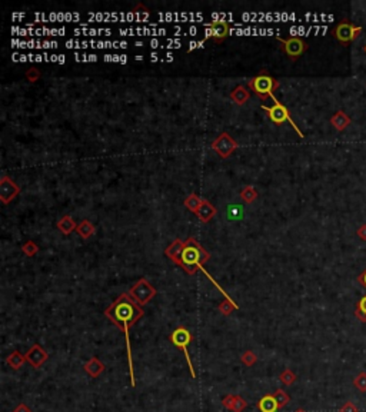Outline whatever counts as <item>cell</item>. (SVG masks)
I'll list each match as a JSON object with an SVG mask.
<instances>
[{
    "label": "cell",
    "instance_id": "cell-1",
    "mask_svg": "<svg viewBox=\"0 0 366 412\" xmlns=\"http://www.w3.org/2000/svg\"><path fill=\"white\" fill-rule=\"evenodd\" d=\"M145 315V311L137 302L133 301L129 294H122L113 304L105 311V316L109 321L116 325L119 329L123 331L126 336V348H128V364H129V376L132 387L136 385L135 381V372H133V361H132V348H130L129 331L142 316Z\"/></svg>",
    "mask_w": 366,
    "mask_h": 412
},
{
    "label": "cell",
    "instance_id": "cell-2",
    "mask_svg": "<svg viewBox=\"0 0 366 412\" xmlns=\"http://www.w3.org/2000/svg\"><path fill=\"white\" fill-rule=\"evenodd\" d=\"M211 259V254L194 238L185 240L182 251V265L180 268L186 271L188 275H194L199 269H203V263Z\"/></svg>",
    "mask_w": 366,
    "mask_h": 412
},
{
    "label": "cell",
    "instance_id": "cell-3",
    "mask_svg": "<svg viewBox=\"0 0 366 412\" xmlns=\"http://www.w3.org/2000/svg\"><path fill=\"white\" fill-rule=\"evenodd\" d=\"M280 86V83L273 79L266 70H260L256 76L248 80V87L258 96L260 100H266L273 96V92Z\"/></svg>",
    "mask_w": 366,
    "mask_h": 412
},
{
    "label": "cell",
    "instance_id": "cell-4",
    "mask_svg": "<svg viewBox=\"0 0 366 412\" xmlns=\"http://www.w3.org/2000/svg\"><path fill=\"white\" fill-rule=\"evenodd\" d=\"M169 341L172 342L173 345L176 348H179L180 351H183L185 353V358H186V362H188V367H189V371H191V375L192 378H196V372H194L193 364H192V359H191V355H189V345L192 342V334L188 328L185 326H179L173 331L169 336Z\"/></svg>",
    "mask_w": 366,
    "mask_h": 412
},
{
    "label": "cell",
    "instance_id": "cell-5",
    "mask_svg": "<svg viewBox=\"0 0 366 412\" xmlns=\"http://www.w3.org/2000/svg\"><path fill=\"white\" fill-rule=\"evenodd\" d=\"M362 30H364L362 26H356L355 23L349 22V20H342L333 27L332 35L339 43L349 44L359 38Z\"/></svg>",
    "mask_w": 366,
    "mask_h": 412
},
{
    "label": "cell",
    "instance_id": "cell-6",
    "mask_svg": "<svg viewBox=\"0 0 366 412\" xmlns=\"http://www.w3.org/2000/svg\"><path fill=\"white\" fill-rule=\"evenodd\" d=\"M129 295L135 302H137L140 306H145L156 296V288L146 278H140L130 288Z\"/></svg>",
    "mask_w": 366,
    "mask_h": 412
},
{
    "label": "cell",
    "instance_id": "cell-7",
    "mask_svg": "<svg viewBox=\"0 0 366 412\" xmlns=\"http://www.w3.org/2000/svg\"><path fill=\"white\" fill-rule=\"evenodd\" d=\"M260 108L268 113V118H269L275 125H283L285 122H290V125L293 126V129L299 133L301 137H303V133L299 130V128L296 126V123H295V122L292 120V118H290L289 109L286 108L283 103H280V102H278V100L275 99V105H273V106H265V105H262Z\"/></svg>",
    "mask_w": 366,
    "mask_h": 412
},
{
    "label": "cell",
    "instance_id": "cell-8",
    "mask_svg": "<svg viewBox=\"0 0 366 412\" xmlns=\"http://www.w3.org/2000/svg\"><path fill=\"white\" fill-rule=\"evenodd\" d=\"M278 42L280 44V50L290 59V60H296L299 59L302 55L308 50V43L298 38V36H292V38H288V39H280L278 38Z\"/></svg>",
    "mask_w": 366,
    "mask_h": 412
},
{
    "label": "cell",
    "instance_id": "cell-9",
    "mask_svg": "<svg viewBox=\"0 0 366 412\" xmlns=\"http://www.w3.org/2000/svg\"><path fill=\"white\" fill-rule=\"evenodd\" d=\"M211 148L213 149L216 155H219L222 159H228L229 156H232L235 151L239 148V143L228 133V132H222L215 140L212 142Z\"/></svg>",
    "mask_w": 366,
    "mask_h": 412
},
{
    "label": "cell",
    "instance_id": "cell-10",
    "mask_svg": "<svg viewBox=\"0 0 366 412\" xmlns=\"http://www.w3.org/2000/svg\"><path fill=\"white\" fill-rule=\"evenodd\" d=\"M231 24L226 20H213L205 24V39H213L216 43H222L229 36Z\"/></svg>",
    "mask_w": 366,
    "mask_h": 412
},
{
    "label": "cell",
    "instance_id": "cell-11",
    "mask_svg": "<svg viewBox=\"0 0 366 412\" xmlns=\"http://www.w3.org/2000/svg\"><path fill=\"white\" fill-rule=\"evenodd\" d=\"M19 194H20V186L13 179L3 175L1 179H0V200H1V203L3 205L10 203Z\"/></svg>",
    "mask_w": 366,
    "mask_h": 412
},
{
    "label": "cell",
    "instance_id": "cell-12",
    "mask_svg": "<svg viewBox=\"0 0 366 412\" xmlns=\"http://www.w3.org/2000/svg\"><path fill=\"white\" fill-rule=\"evenodd\" d=\"M24 355H26L27 362H29L33 368H36V369L40 368L44 362L47 361V358H49L47 352H46V351H44L43 348L40 347L39 344H35V345L30 348V349H29Z\"/></svg>",
    "mask_w": 366,
    "mask_h": 412
},
{
    "label": "cell",
    "instance_id": "cell-13",
    "mask_svg": "<svg viewBox=\"0 0 366 412\" xmlns=\"http://www.w3.org/2000/svg\"><path fill=\"white\" fill-rule=\"evenodd\" d=\"M183 245L185 240L182 239H174L172 243L165 249V255L172 260L173 263H176L179 268L182 265V251H183Z\"/></svg>",
    "mask_w": 366,
    "mask_h": 412
},
{
    "label": "cell",
    "instance_id": "cell-14",
    "mask_svg": "<svg viewBox=\"0 0 366 412\" xmlns=\"http://www.w3.org/2000/svg\"><path fill=\"white\" fill-rule=\"evenodd\" d=\"M215 215H216L215 206H213L209 200L203 199V200H202V205L199 206V209H197V212H196V216L199 217V220H200V222L208 223V222H211V220L215 217Z\"/></svg>",
    "mask_w": 366,
    "mask_h": 412
},
{
    "label": "cell",
    "instance_id": "cell-15",
    "mask_svg": "<svg viewBox=\"0 0 366 412\" xmlns=\"http://www.w3.org/2000/svg\"><path fill=\"white\" fill-rule=\"evenodd\" d=\"M350 118L345 113L344 110H338L332 118H330V125L338 130V132H344L349 125H350Z\"/></svg>",
    "mask_w": 366,
    "mask_h": 412
},
{
    "label": "cell",
    "instance_id": "cell-16",
    "mask_svg": "<svg viewBox=\"0 0 366 412\" xmlns=\"http://www.w3.org/2000/svg\"><path fill=\"white\" fill-rule=\"evenodd\" d=\"M258 408L260 412H276L279 410V405H278L273 393H268L259 399Z\"/></svg>",
    "mask_w": 366,
    "mask_h": 412
},
{
    "label": "cell",
    "instance_id": "cell-17",
    "mask_svg": "<svg viewBox=\"0 0 366 412\" xmlns=\"http://www.w3.org/2000/svg\"><path fill=\"white\" fill-rule=\"evenodd\" d=\"M249 98H250V92L245 86H242V85L236 86L231 92V99H232V102H235L239 106L245 105V103L249 100Z\"/></svg>",
    "mask_w": 366,
    "mask_h": 412
},
{
    "label": "cell",
    "instance_id": "cell-18",
    "mask_svg": "<svg viewBox=\"0 0 366 412\" xmlns=\"http://www.w3.org/2000/svg\"><path fill=\"white\" fill-rule=\"evenodd\" d=\"M83 368L87 372V375H90L92 378H97L103 371H105V364L100 362L96 356L89 359L86 364L83 365Z\"/></svg>",
    "mask_w": 366,
    "mask_h": 412
},
{
    "label": "cell",
    "instance_id": "cell-19",
    "mask_svg": "<svg viewBox=\"0 0 366 412\" xmlns=\"http://www.w3.org/2000/svg\"><path fill=\"white\" fill-rule=\"evenodd\" d=\"M77 225L79 223H76L75 222V219L72 216H69V215H65L63 217H60V220L58 222V229L63 234V235H70L72 232H75L76 229H77Z\"/></svg>",
    "mask_w": 366,
    "mask_h": 412
},
{
    "label": "cell",
    "instance_id": "cell-20",
    "mask_svg": "<svg viewBox=\"0 0 366 412\" xmlns=\"http://www.w3.org/2000/svg\"><path fill=\"white\" fill-rule=\"evenodd\" d=\"M76 232H77V235H79L80 238L89 239L92 235H95L96 228H95V225H93L89 219H83V220L77 225Z\"/></svg>",
    "mask_w": 366,
    "mask_h": 412
},
{
    "label": "cell",
    "instance_id": "cell-21",
    "mask_svg": "<svg viewBox=\"0 0 366 412\" xmlns=\"http://www.w3.org/2000/svg\"><path fill=\"white\" fill-rule=\"evenodd\" d=\"M26 361H27V359H26V355L20 353L19 351H13V352L7 356V359H6L7 365L12 369H15V371L22 368Z\"/></svg>",
    "mask_w": 366,
    "mask_h": 412
},
{
    "label": "cell",
    "instance_id": "cell-22",
    "mask_svg": "<svg viewBox=\"0 0 366 412\" xmlns=\"http://www.w3.org/2000/svg\"><path fill=\"white\" fill-rule=\"evenodd\" d=\"M258 191H256L253 186H250V185H246V186L240 191V197L243 199L245 203H253V202L258 199Z\"/></svg>",
    "mask_w": 366,
    "mask_h": 412
},
{
    "label": "cell",
    "instance_id": "cell-23",
    "mask_svg": "<svg viewBox=\"0 0 366 412\" xmlns=\"http://www.w3.org/2000/svg\"><path fill=\"white\" fill-rule=\"evenodd\" d=\"M202 200H203V197H200V196L192 194V195H189L186 199H185V206H186L191 212L196 214V212H197V209H199V206L202 205Z\"/></svg>",
    "mask_w": 366,
    "mask_h": 412
},
{
    "label": "cell",
    "instance_id": "cell-24",
    "mask_svg": "<svg viewBox=\"0 0 366 412\" xmlns=\"http://www.w3.org/2000/svg\"><path fill=\"white\" fill-rule=\"evenodd\" d=\"M217 309L220 311V314L222 315H231L235 309H237V305L231 299V298H225L220 304H219V306H217Z\"/></svg>",
    "mask_w": 366,
    "mask_h": 412
},
{
    "label": "cell",
    "instance_id": "cell-25",
    "mask_svg": "<svg viewBox=\"0 0 366 412\" xmlns=\"http://www.w3.org/2000/svg\"><path fill=\"white\" fill-rule=\"evenodd\" d=\"M243 216H245V211L240 205H229V208H228L229 220H242Z\"/></svg>",
    "mask_w": 366,
    "mask_h": 412
},
{
    "label": "cell",
    "instance_id": "cell-26",
    "mask_svg": "<svg viewBox=\"0 0 366 412\" xmlns=\"http://www.w3.org/2000/svg\"><path fill=\"white\" fill-rule=\"evenodd\" d=\"M355 316L361 321V322H366V295L362 296L358 304H356V309H355Z\"/></svg>",
    "mask_w": 366,
    "mask_h": 412
},
{
    "label": "cell",
    "instance_id": "cell-27",
    "mask_svg": "<svg viewBox=\"0 0 366 412\" xmlns=\"http://www.w3.org/2000/svg\"><path fill=\"white\" fill-rule=\"evenodd\" d=\"M22 252L26 256L32 258V256H35L39 252V246L33 240H26L22 245Z\"/></svg>",
    "mask_w": 366,
    "mask_h": 412
},
{
    "label": "cell",
    "instance_id": "cell-28",
    "mask_svg": "<svg viewBox=\"0 0 366 412\" xmlns=\"http://www.w3.org/2000/svg\"><path fill=\"white\" fill-rule=\"evenodd\" d=\"M240 362L245 364L246 367H253L258 362V355L255 352H252V351H246L240 356Z\"/></svg>",
    "mask_w": 366,
    "mask_h": 412
},
{
    "label": "cell",
    "instance_id": "cell-29",
    "mask_svg": "<svg viewBox=\"0 0 366 412\" xmlns=\"http://www.w3.org/2000/svg\"><path fill=\"white\" fill-rule=\"evenodd\" d=\"M353 387L359 392L365 393L366 392V372H359L355 378H353Z\"/></svg>",
    "mask_w": 366,
    "mask_h": 412
},
{
    "label": "cell",
    "instance_id": "cell-30",
    "mask_svg": "<svg viewBox=\"0 0 366 412\" xmlns=\"http://www.w3.org/2000/svg\"><path fill=\"white\" fill-rule=\"evenodd\" d=\"M279 379L283 385L289 387V385L295 384V381H296V375H295L290 369H285V371H283V372L279 375Z\"/></svg>",
    "mask_w": 366,
    "mask_h": 412
},
{
    "label": "cell",
    "instance_id": "cell-31",
    "mask_svg": "<svg viewBox=\"0 0 366 412\" xmlns=\"http://www.w3.org/2000/svg\"><path fill=\"white\" fill-rule=\"evenodd\" d=\"M273 396H275V399H276V402H278V405H279V408H283V407H286L288 404H289V401H290V398H289V395L285 392L283 390H278L275 393H273Z\"/></svg>",
    "mask_w": 366,
    "mask_h": 412
},
{
    "label": "cell",
    "instance_id": "cell-32",
    "mask_svg": "<svg viewBox=\"0 0 366 412\" xmlns=\"http://www.w3.org/2000/svg\"><path fill=\"white\" fill-rule=\"evenodd\" d=\"M40 76H42V73H40V70L36 69V67H30V69H27L26 73H24V78H26L30 83H36V82L40 79Z\"/></svg>",
    "mask_w": 366,
    "mask_h": 412
},
{
    "label": "cell",
    "instance_id": "cell-33",
    "mask_svg": "<svg viewBox=\"0 0 366 412\" xmlns=\"http://www.w3.org/2000/svg\"><path fill=\"white\" fill-rule=\"evenodd\" d=\"M248 407V402L242 398V396H239V395H236V398H235V401H233V405H232V408H231V411L232 412H243L245 411V408Z\"/></svg>",
    "mask_w": 366,
    "mask_h": 412
},
{
    "label": "cell",
    "instance_id": "cell-34",
    "mask_svg": "<svg viewBox=\"0 0 366 412\" xmlns=\"http://www.w3.org/2000/svg\"><path fill=\"white\" fill-rule=\"evenodd\" d=\"M339 412H359V410L352 401H346L344 405L339 408Z\"/></svg>",
    "mask_w": 366,
    "mask_h": 412
},
{
    "label": "cell",
    "instance_id": "cell-35",
    "mask_svg": "<svg viewBox=\"0 0 366 412\" xmlns=\"http://www.w3.org/2000/svg\"><path fill=\"white\" fill-rule=\"evenodd\" d=\"M235 398H236V395H226V396L223 398V401H222V405H223L226 410H231L232 405H233Z\"/></svg>",
    "mask_w": 366,
    "mask_h": 412
},
{
    "label": "cell",
    "instance_id": "cell-36",
    "mask_svg": "<svg viewBox=\"0 0 366 412\" xmlns=\"http://www.w3.org/2000/svg\"><path fill=\"white\" fill-rule=\"evenodd\" d=\"M358 236L362 239V240H366V223H362L359 228H358Z\"/></svg>",
    "mask_w": 366,
    "mask_h": 412
},
{
    "label": "cell",
    "instance_id": "cell-37",
    "mask_svg": "<svg viewBox=\"0 0 366 412\" xmlns=\"http://www.w3.org/2000/svg\"><path fill=\"white\" fill-rule=\"evenodd\" d=\"M13 412H32V410L26 405V404H19Z\"/></svg>",
    "mask_w": 366,
    "mask_h": 412
},
{
    "label": "cell",
    "instance_id": "cell-38",
    "mask_svg": "<svg viewBox=\"0 0 366 412\" xmlns=\"http://www.w3.org/2000/svg\"><path fill=\"white\" fill-rule=\"evenodd\" d=\"M358 282L361 283L364 288H366V269L365 271H362V274L358 276Z\"/></svg>",
    "mask_w": 366,
    "mask_h": 412
},
{
    "label": "cell",
    "instance_id": "cell-39",
    "mask_svg": "<svg viewBox=\"0 0 366 412\" xmlns=\"http://www.w3.org/2000/svg\"><path fill=\"white\" fill-rule=\"evenodd\" d=\"M295 412H306V411H305V410H302V408H299V410H296Z\"/></svg>",
    "mask_w": 366,
    "mask_h": 412
},
{
    "label": "cell",
    "instance_id": "cell-40",
    "mask_svg": "<svg viewBox=\"0 0 366 412\" xmlns=\"http://www.w3.org/2000/svg\"><path fill=\"white\" fill-rule=\"evenodd\" d=\"M364 50H365V53H366V44H365V47H364Z\"/></svg>",
    "mask_w": 366,
    "mask_h": 412
}]
</instances>
